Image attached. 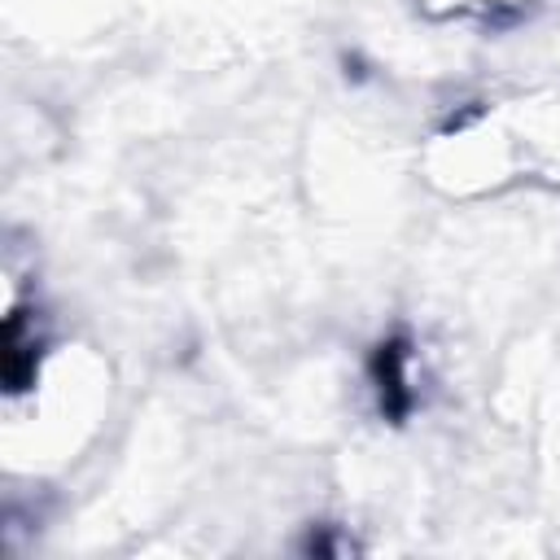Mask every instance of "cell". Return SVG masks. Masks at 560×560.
<instances>
[{
    "instance_id": "6da1fadb",
    "label": "cell",
    "mask_w": 560,
    "mask_h": 560,
    "mask_svg": "<svg viewBox=\"0 0 560 560\" xmlns=\"http://www.w3.org/2000/svg\"><path fill=\"white\" fill-rule=\"evenodd\" d=\"M368 376H372V394H376V411L394 424H402L416 407V385H411V337L394 332L385 341H376L372 359H368Z\"/></svg>"
}]
</instances>
